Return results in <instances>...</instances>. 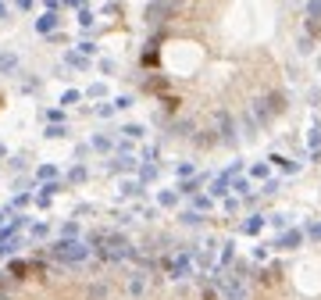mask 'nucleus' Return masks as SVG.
Listing matches in <instances>:
<instances>
[{
    "label": "nucleus",
    "instance_id": "f03ea898",
    "mask_svg": "<svg viewBox=\"0 0 321 300\" xmlns=\"http://www.w3.org/2000/svg\"><path fill=\"white\" fill-rule=\"evenodd\" d=\"M282 107H286V93H268L264 100H257V104H254V122L268 125V122H271Z\"/></svg>",
    "mask_w": 321,
    "mask_h": 300
},
{
    "label": "nucleus",
    "instance_id": "a18cd8bd",
    "mask_svg": "<svg viewBox=\"0 0 321 300\" xmlns=\"http://www.w3.org/2000/svg\"><path fill=\"white\" fill-rule=\"evenodd\" d=\"M268 221H271V225H278V229H286V221H289V218H286V214H271Z\"/></svg>",
    "mask_w": 321,
    "mask_h": 300
},
{
    "label": "nucleus",
    "instance_id": "3c124183",
    "mask_svg": "<svg viewBox=\"0 0 321 300\" xmlns=\"http://www.w3.org/2000/svg\"><path fill=\"white\" fill-rule=\"evenodd\" d=\"M8 214H11V207H8V211H0V229L8 225Z\"/></svg>",
    "mask_w": 321,
    "mask_h": 300
},
{
    "label": "nucleus",
    "instance_id": "aec40b11",
    "mask_svg": "<svg viewBox=\"0 0 321 300\" xmlns=\"http://www.w3.org/2000/svg\"><path fill=\"white\" fill-rule=\"evenodd\" d=\"M200 186H204V175H189V179L182 182V190H179V193H196Z\"/></svg>",
    "mask_w": 321,
    "mask_h": 300
},
{
    "label": "nucleus",
    "instance_id": "8fccbe9b",
    "mask_svg": "<svg viewBox=\"0 0 321 300\" xmlns=\"http://www.w3.org/2000/svg\"><path fill=\"white\" fill-rule=\"evenodd\" d=\"M61 4H64V8H83L86 0H61Z\"/></svg>",
    "mask_w": 321,
    "mask_h": 300
},
{
    "label": "nucleus",
    "instance_id": "39448f33",
    "mask_svg": "<svg viewBox=\"0 0 321 300\" xmlns=\"http://www.w3.org/2000/svg\"><path fill=\"white\" fill-rule=\"evenodd\" d=\"M32 272H36V275H43L47 268L39 265V261H22V257H11V261H8V275H11V279H18V282H22V279H29Z\"/></svg>",
    "mask_w": 321,
    "mask_h": 300
},
{
    "label": "nucleus",
    "instance_id": "58836bf2",
    "mask_svg": "<svg viewBox=\"0 0 321 300\" xmlns=\"http://www.w3.org/2000/svg\"><path fill=\"white\" fill-rule=\"evenodd\" d=\"M307 236H310L314 243H321V221H314V225H310V229H307Z\"/></svg>",
    "mask_w": 321,
    "mask_h": 300
},
{
    "label": "nucleus",
    "instance_id": "9b49d317",
    "mask_svg": "<svg viewBox=\"0 0 321 300\" xmlns=\"http://www.w3.org/2000/svg\"><path fill=\"white\" fill-rule=\"evenodd\" d=\"M57 22H61V18H57V11L39 15V18H36V32H43V36H47V32H54V29H57Z\"/></svg>",
    "mask_w": 321,
    "mask_h": 300
},
{
    "label": "nucleus",
    "instance_id": "de8ad7c7",
    "mask_svg": "<svg viewBox=\"0 0 321 300\" xmlns=\"http://www.w3.org/2000/svg\"><path fill=\"white\" fill-rule=\"evenodd\" d=\"M32 4H36V0H15V8H18V11H32Z\"/></svg>",
    "mask_w": 321,
    "mask_h": 300
},
{
    "label": "nucleus",
    "instance_id": "bb28decb",
    "mask_svg": "<svg viewBox=\"0 0 321 300\" xmlns=\"http://www.w3.org/2000/svg\"><path fill=\"white\" fill-rule=\"evenodd\" d=\"M193 211H211V197H200V193H193Z\"/></svg>",
    "mask_w": 321,
    "mask_h": 300
},
{
    "label": "nucleus",
    "instance_id": "6e6552de",
    "mask_svg": "<svg viewBox=\"0 0 321 300\" xmlns=\"http://www.w3.org/2000/svg\"><path fill=\"white\" fill-rule=\"evenodd\" d=\"M146 289H150L146 272H132V275H129V296H132V300H143V296H146Z\"/></svg>",
    "mask_w": 321,
    "mask_h": 300
},
{
    "label": "nucleus",
    "instance_id": "ea45409f",
    "mask_svg": "<svg viewBox=\"0 0 321 300\" xmlns=\"http://www.w3.org/2000/svg\"><path fill=\"white\" fill-rule=\"evenodd\" d=\"M32 236L43 240V236H47V221H36V225H32Z\"/></svg>",
    "mask_w": 321,
    "mask_h": 300
},
{
    "label": "nucleus",
    "instance_id": "4468645a",
    "mask_svg": "<svg viewBox=\"0 0 321 300\" xmlns=\"http://www.w3.org/2000/svg\"><path fill=\"white\" fill-rule=\"evenodd\" d=\"M18 247H22V236H18V233H15V236H0V257H11Z\"/></svg>",
    "mask_w": 321,
    "mask_h": 300
},
{
    "label": "nucleus",
    "instance_id": "c85d7f7f",
    "mask_svg": "<svg viewBox=\"0 0 321 300\" xmlns=\"http://www.w3.org/2000/svg\"><path fill=\"white\" fill-rule=\"evenodd\" d=\"M111 104H114V111H125V107H132V97H129V93H122V97H114Z\"/></svg>",
    "mask_w": 321,
    "mask_h": 300
},
{
    "label": "nucleus",
    "instance_id": "6ab92c4d",
    "mask_svg": "<svg viewBox=\"0 0 321 300\" xmlns=\"http://www.w3.org/2000/svg\"><path fill=\"white\" fill-rule=\"evenodd\" d=\"M268 161H275L278 168H282V172H289V175H293V172H300V165H296V161H289V158H282V154H271Z\"/></svg>",
    "mask_w": 321,
    "mask_h": 300
},
{
    "label": "nucleus",
    "instance_id": "49530a36",
    "mask_svg": "<svg viewBox=\"0 0 321 300\" xmlns=\"http://www.w3.org/2000/svg\"><path fill=\"white\" fill-rule=\"evenodd\" d=\"M175 172H179V179H189V175H193V165H179Z\"/></svg>",
    "mask_w": 321,
    "mask_h": 300
},
{
    "label": "nucleus",
    "instance_id": "79ce46f5",
    "mask_svg": "<svg viewBox=\"0 0 321 300\" xmlns=\"http://www.w3.org/2000/svg\"><path fill=\"white\" fill-rule=\"evenodd\" d=\"M104 296H107V286H93L90 289V300H104Z\"/></svg>",
    "mask_w": 321,
    "mask_h": 300
},
{
    "label": "nucleus",
    "instance_id": "423d86ee",
    "mask_svg": "<svg viewBox=\"0 0 321 300\" xmlns=\"http://www.w3.org/2000/svg\"><path fill=\"white\" fill-rule=\"evenodd\" d=\"M168 15H175V4H172V0H153V4L143 11V18L150 22V25H157V22H165Z\"/></svg>",
    "mask_w": 321,
    "mask_h": 300
},
{
    "label": "nucleus",
    "instance_id": "7ed1b4c3",
    "mask_svg": "<svg viewBox=\"0 0 321 300\" xmlns=\"http://www.w3.org/2000/svg\"><path fill=\"white\" fill-rule=\"evenodd\" d=\"M165 272H168V279H189V275H196V265H193V254L189 250H179L175 257H168L165 261Z\"/></svg>",
    "mask_w": 321,
    "mask_h": 300
},
{
    "label": "nucleus",
    "instance_id": "473e14b6",
    "mask_svg": "<svg viewBox=\"0 0 321 300\" xmlns=\"http://www.w3.org/2000/svg\"><path fill=\"white\" fill-rule=\"evenodd\" d=\"M61 190H64V186H61L57 179H50V182L43 186V197H54V193H61Z\"/></svg>",
    "mask_w": 321,
    "mask_h": 300
},
{
    "label": "nucleus",
    "instance_id": "4be33fe9",
    "mask_svg": "<svg viewBox=\"0 0 321 300\" xmlns=\"http://www.w3.org/2000/svg\"><path fill=\"white\" fill-rule=\"evenodd\" d=\"M175 200H179V193H172V190H160L157 193V204L160 207H175Z\"/></svg>",
    "mask_w": 321,
    "mask_h": 300
},
{
    "label": "nucleus",
    "instance_id": "864d4df0",
    "mask_svg": "<svg viewBox=\"0 0 321 300\" xmlns=\"http://www.w3.org/2000/svg\"><path fill=\"white\" fill-rule=\"evenodd\" d=\"M0 158H4V143H0Z\"/></svg>",
    "mask_w": 321,
    "mask_h": 300
},
{
    "label": "nucleus",
    "instance_id": "f704fd0d",
    "mask_svg": "<svg viewBox=\"0 0 321 300\" xmlns=\"http://www.w3.org/2000/svg\"><path fill=\"white\" fill-rule=\"evenodd\" d=\"M228 186H232V190H235V193H250V182H247V179H232Z\"/></svg>",
    "mask_w": 321,
    "mask_h": 300
},
{
    "label": "nucleus",
    "instance_id": "c756f323",
    "mask_svg": "<svg viewBox=\"0 0 321 300\" xmlns=\"http://www.w3.org/2000/svg\"><path fill=\"white\" fill-rule=\"evenodd\" d=\"M78 54H83V57H93V54H97V43H93V40H83V43H78Z\"/></svg>",
    "mask_w": 321,
    "mask_h": 300
},
{
    "label": "nucleus",
    "instance_id": "dca6fc26",
    "mask_svg": "<svg viewBox=\"0 0 321 300\" xmlns=\"http://www.w3.org/2000/svg\"><path fill=\"white\" fill-rule=\"evenodd\" d=\"M232 257H235V243H225V250H221V257H218V265H214V268L225 272V268L232 265Z\"/></svg>",
    "mask_w": 321,
    "mask_h": 300
},
{
    "label": "nucleus",
    "instance_id": "2f4dec72",
    "mask_svg": "<svg viewBox=\"0 0 321 300\" xmlns=\"http://www.w3.org/2000/svg\"><path fill=\"white\" fill-rule=\"evenodd\" d=\"M90 146H93V150H111V139H107V136H93Z\"/></svg>",
    "mask_w": 321,
    "mask_h": 300
},
{
    "label": "nucleus",
    "instance_id": "72a5a7b5",
    "mask_svg": "<svg viewBox=\"0 0 321 300\" xmlns=\"http://www.w3.org/2000/svg\"><path fill=\"white\" fill-rule=\"evenodd\" d=\"M307 18H321V0H310V4H307Z\"/></svg>",
    "mask_w": 321,
    "mask_h": 300
},
{
    "label": "nucleus",
    "instance_id": "c03bdc74",
    "mask_svg": "<svg viewBox=\"0 0 321 300\" xmlns=\"http://www.w3.org/2000/svg\"><path fill=\"white\" fill-rule=\"evenodd\" d=\"M104 93H107L104 83H93V86H90V97H104Z\"/></svg>",
    "mask_w": 321,
    "mask_h": 300
},
{
    "label": "nucleus",
    "instance_id": "37998d69",
    "mask_svg": "<svg viewBox=\"0 0 321 300\" xmlns=\"http://www.w3.org/2000/svg\"><path fill=\"white\" fill-rule=\"evenodd\" d=\"M97 115H100V118H111V115H114V104H100Z\"/></svg>",
    "mask_w": 321,
    "mask_h": 300
},
{
    "label": "nucleus",
    "instance_id": "393cba45",
    "mask_svg": "<svg viewBox=\"0 0 321 300\" xmlns=\"http://www.w3.org/2000/svg\"><path fill=\"white\" fill-rule=\"evenodd\" d=\"M157 179V165H143L139 168V182H153Z\"/></svg>",
    "mask_w": 321,
    "mask_h": 300
},
{
    "label": "nucleus",
    "instance_id": "1a4fd4ad",
    "mask_svg": "<svg viewBox=\"0 0 321 300\" xmlns=\"http://www.w3.org/2000/svg\"><path fill=\"white\" fill-rule=\"evenodd\" d=\"M218 132H221V143H235V118L228 111H218Z\"/></svg>",
    "mask_w": 321,
    "mask_h": 300
},
{
    "label": "nucleus",
    "instance_id": "2eb2a0df",
    "mask_svg": "<svg viewBox=\"0 0 321 300\" xmlns=\"http://www.w3.org/2000/svg\"><path fill=\"white\" fill-rule=\"evenodd\" d=\"M264 221H268L264 214H254V218H247V221H243V233H247V236H257V233L264 229Z\"/></svg>",
    "mask_w": 321,
    "mask_h": 300
},
{
    "label": "nucleus",
    "instance_id": "c9c22d12",
    "mask_svg": "<svg viewBox=\"0 0 321 300\" xmlns=\"http://www.w3.org/2000/svg\"><path fill=\"white\" fill-rule=\"evenodd\" d=\"M182 221H186V225H200V221H204V214H200V211H186Z\"/></svg>",
    "mask_w": 321,
    "mask_h": 300
},
{
    "label": "nucleus",
    "instance_id": "cd10ccee",
    "mask_svg": "<svg viewBox=\"0 0 321 300\" xmlns=\"http://www.w3.org/2000/svg\"><path fill=\"white\" fill-rule=\"evenodd\" d=\"M97 18H93V11H86V8H78V25H83V29H90Z\"/></svg>",
    "mask_w": 321,
    "mask_h": 300
},
{
    "label": "nucleus",
    "instance_id": "5701e85b",
    "mask_svg": "<svg viewBox=\"0 0 321 300\" xmlns=\"http://www.w3.org/2000/svg\"><path fill=\"white\" fill-rule=\"evenodd\" d=\"M36 179L50 182V179H57V168H54V165H39V168H36Z\"/></svg>",
    "mask_w": 321,
    "mask_h": 300
},
{
    "label": "nucleus",
    "instance_id": "a19ab883",
    "mask_svg": "<svg viewBox=\"0 0 321 300\" xmlns=\"http://www.w3.org/2000/svg\"><path fill=\"white\" fill-rule=\"evenodd\" d=\"M250 175H254V179H268V165H254Z\"/></svg>",
    "mask_w": 321,
    "mask_h": 300
},
{
    "label": "nucleus",
    "instance_id": "a211bd4d",
    "mask_svg": "<svg viewBox=\"0 0 321 300\" xmlns=\"http://www.w3.org/2000/svg\"><path fill=\"white\" fill-rule=\"evenodd\" d=\"M64 61H68L71 68H83V71L90 68V57H83V54H78V50H68V54H64Z\"/></svg>",
    "mask_w": 321,
    "mask_h": 300
},
{
    "label": "nucleus",
    "instance_id": "0eeeda50",
    "mask_svg": "<svg viewBox=\"0 0 321 300\" xmlns=\"http://www.w3.org/2000/svg\"><path fill=\"white\" fill-rule=\"evenodd\" d=\"M239 168H243V165H239V161H232V168H225V172L214 179V186H211V197H225V193H228V182H232V175H235Z\"/></svg>",
    "mask_w": 321,
    "mask_h": 300
},
{
    "label": "nucleus",
    "instance_id": "f3484780",
    "mask_svg": "<svg viewBox=\"0 0 321 300\" xmlns=\"http://www.w3.org/2000/svg\"><path fill=\"white\" fill-rule=\"evenodd\" d=\"M43 136H47V139H64V136H68V125H64V122H50Z\"/></svg>",
    "mask_w": 321,
    "mask_h": 300
},
{
    "label": "nucleus",
    "instance_id": "09e8293b",
    "mask_svg": "<svg viewBox=\"0 0 321 300\" xmlns=\"http://www.w3.org/2000/svg\"><path fill=\"white\" fill-rule=\"evenodd\" d=\"M8 18H11V8L4 4V0H0V22H8Z\"/></svg>",
    "mask_w": 321,
    "mask_h": 300
},
{
    "label": "nucleus",
    "instance_id": "ddd939ff",
    "mask_svg": "<svg viewBox=\"0 0 321 300\" xmlns=\"http://www.w3.org/2000/svg\"><path fill=\"white\" fill-rule=\"evenodd\" d=\"M15 71H18V54L4 50L0 54V75H15Z\"/></svg>",
    "mask_w": 321,
    "mask_h": 300
},
{
    "label": "nucleus",
    "instance_id": "9d476101",
    "mask_svg": "<svg viewBox=\"0 0 321 300\" xmlns=\"http://www.w3.org/2000/svg\"><path fill=\"white\" fill-rule=\"evenodd\" d=\"M300 243H303V233H300V229H286L282 236L275 240V247H278V250H296Z\"/></svg>",
    "mask_w": 321,
    "mask_h": 300
},
{
    "label": "nucleus",
    "instance_id": "4c0bfd02",
    "mask_svg": "<svg viewBox=\"0 0 321 300\" xmlns=\"http://www.w3.org/2000/svg\"><path fill=\"white\" fill-rule=\"evenodd\" d=\"M122 132H125V136H129V139H139V136H143V125H125V129H122Z\"/></svg>",
    "mask_w": 321,
    "mask_h": 300
},
{
    "label": "nucleus",
    "instance_id": "e433bc0d",
    "mask_svg": "<svg viewBox=\"0 0 321 300\" xmlns=\"http://www.w3.org/2000/svg\"><path fill=\"white\" fill-rule=\"evenodd\" d=\"M310 150H321V125L310 129Z\"/></svg>",
    "mask_w": 321,
    "mask_h": 300
},
{
    "label": "nucleus",
    "instance_id": "412c9836",
    "mask_svg": "<svg viewBox=\"0 0 321 300\" xmlns=\"http://www.w3.org/2000/svg\"><path fill=\"white\" fill-rule=\"evenodd\" d=\"M86 179H90V172H86V165H75V168L68 172V182H75V186H78V182H86Z\"/></svg>",
    "mask_w": 321,
    "mask_h": 300
},
{
    "label": "nucleus",
    "instance_id": "b1692460",
    "mask_svg": "<svg viewBox=\"0 0 321 300\" xmlns=\"http://www.w3.org/2000/svg\"><path fill=\"white\" fill-rule=\"evenodd\" d=\"M61 240H78V225L75 221H64L61 225Z\"/></svg>",
    "mask_w": 321,
    "mask_h": 300
},
{
    "label": "nucleus",
    "instance_id": "f257e3e1",
    "mask_svg": "<svg viewBox=\"0 0 321 300\" xmlns=\"http://www.w3.org/2000/svg\"><path fill=\"white\" fill-rule=\"evenodd\" d=\"M47 254H50L54 261H61V265H83L93 250L86 247V240H57V243L47 247Z\"/></svg>",
    "mask_w": 321,
    "mask_h": 300
},
{
    "label": "nucleus",
    "instance_id": "20e7f679",
    "mask_svg": "<svg viewBox=\"0 0 321 300\" xmlns=\"http://www.w3.org/2000/svg\"><path fill=\"white\" fill-rule=\"evenodd\" d=\"M218 293H221L225 300H247V296H250L243 275H218Z\"/></svg>",
    "mask_w": 321,
    "mask_h": 300
},
{
    "label": "nucleus",
    "instance_id": "603ef678",
    "mask_svg": "<svg viewBox=\"0 0 321 300\" xmlns=\"http://www.w3.org/2000/svg\"><path fill=\"white\" fill-rule=\"evenodd\" d=\"M43 4H47V11H57V4H61V0H43Z\"/></svg>",
    "mask_w": 321,
    "mask_h": 300
},
{
    "label": "nucleus",
    "instance_id": "a878e982",
    "mask_svg": "<svg viewBox=\"0 0 321 300\" xmlns=\"http://www.w3.org/2000/svg\"><path fill=\"white\" fill-rule=\"evenodd\" d=\"M139 190H143V186H139L136 179H129V182H122V197H136Z\"/></svg>",
    "mask_w": 321,
    "mask_h": 300
},
{
    "label": "nucleus",
    "instance_id": "f8f14e48",
    "mask_svg": "<svg viewBox=\"0 0 321 300\" xmlns=\"http://www.w3.org/2000/svg\"><path fill=\"white\" fill-rule=\"evenodd\" d=\"M136 168V158L132 154H114L111 158V172H132Z\"/></svg>",
    "mask_w": 321,
    "mask_h": 300
},
{
    "label": "nucleus",
    "instance_id": "7c9ffc66",
    "mask_svg": "<svg viewBox=\"0 0 321 300\" xmlns=\"http://www.w3.org/2000/svg\"><path fill=\"white\" fill-rule=\"evenodd\" d=\"M78 97H83L78 90H64V93H61V104H64V107H68V104H78Z\"/></svg>",
    "mask_w": 321,
    "mask_h": 300
}]
</instances>
